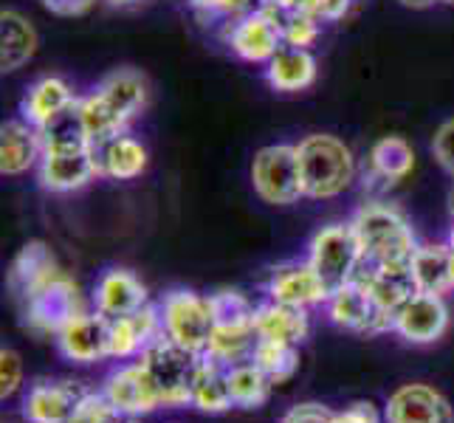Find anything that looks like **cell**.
<instances>
[{"mask_svg": "<svg viewBox=\"0 0 454 423\" xmlns=\"http://www.w3.org/2000/svg\"><path fill=\"white\" fill-rule=\"evenodd\" d=\"M192 406L198 412H207V415H221L231 410L234 401L229 389V364L203 353L195 389H192Z\"/></svg>", "mask_w": 454, "mask_h": 423, "instance_id": "30", "label": "cell"}, {"mask_svg": "<svg viewBox=\"0 0 454 423\" xmlns=\"http://www.w3.org/2000/svg\"><path fill=\"white\" fill-rule=\"evenodd\" d=\"M364 252V265H410L418 238L406 215L387 200H367L350 221Z\"/></svg>", "mask_w": 454, "mask_h": 423, "instance_id": "3", "label": "cell"}, {"mask_svg": "<svg viewBox=\"0 0 454 423\" xmlns=\"http://www.w3.org/2000/svg\"><path fill=\"white\" fill-rule=\"evenodd\" d=\"M23 384V362L18 350L4 348L0 350V398L9 401L18 396V389Z\"/></svg>", "mask_w": 454, "mask_h": 423, "instance_id": "37", "label": "cell"}, {"mask_svg": "<svg viewBox=\"0 0 454 423\" xmlns=\"http://www.w3.org/2000/svg\"><path fill=\"white\" fill-rule=\"evenodd\" d=\"M164 333L161 308L145 305L130 317L111 319V358H133L142 356L150 344Z\"/></svg>", "mask_w": 454, "mask_h": 423, "instance_id": "22", "label": "cell"}, {"mask_svg": "<svg viewBox=\"0 0 454 423\" xmlns=\"http://www.w3.org/2000/svg\"><path fill=\"white\" fill-rule=\"evenodd\" d=\"M20 308H23V325L31 333L40 336H57L68 322L85 313L80 288H76V282L66 271L54 274L31 294H26L20 300Z\"/></svg>", "mask_w": 454, "mask_h": 423, "instance_id": "6", "label": "cell"}, {"mask_svg": "<svg viewBox=\"0 0 454 423\" xmlns=\"http://www.w3.org/2000/svg\"><path fill=\"white\" fill-rule=\"evenodd\" d=\"M59 262L54 257V252L43 240H31L26 243L18 257L12 260L9 269V291L23 300L26 294H31L37 286H43L45 279H51L54 274H59Z\"/></svg>", "mask_w": 454, "mask_h": 423, "instance_id": "27", "label": "cell"}, {"mask_svg": "<svg viewBox=\"0 0 454 423\" xmlns=\"http://www.w3.org/2000/svg\"><path fill=\"white\" fill-rule=\"evenodd\" d=\"M43 159V130L31 128L26 119H9L0 128V172L18 178L28 169H37Z\"/></svg>", "mask_w": 454, "mask_h": 423, "instance_id": "21", "label": "cell"}, {"mask_svg": "<svg viewBox=\"0 0 454 423\" xmlns=\"http://www.w3.org/2000/svg\"><path fill=\"white\" fill-rule=\"evenodd\" d=\"M93 305L107 319H121L147 305V286L130 269H107L93 288Z\"/></svg>", "mask_w": 454, "mask_h": 423, "instance_id": "20", "label": "cell"}, {"mask_svg": "<svg viewBox=\"0 0 454 423\" xmlns=\"http://www.w3.org/2000/svg\"><path fill=\"white\" fill-rule=\"evenodd\" d=\"M223 43L234 57L248 62V66H265L283 49V31H279V20L274 12L254 6L243 18L223 26Z\"/></svg>", "mask_w": 454, "mask_h": 423, "instance_id": "10", "label": "cell"}, {"mask_svg": "<svg viewBox=\"0 0 454 423\" xmlns=\"http://www.w3.org/2000/svg\"><path fill=\"white\" fill-rule=\"evenodd\" d=\"M269 300L294 305V308H310V305H325L331 291L322 282V277L313 271L308 260H294L277 265L269 277Z\"/></svg>", "mask_w": 454, "mask_h": 423, "instance_id": "18", "label": "cell"}, {"mask_svg": "<svg viewBox=\"0 0 454 423\" xmlns=\"http://www.w3.org/2000/svg\"><path fill=\"white\" fill-rule=\"evenodd\" d=\"M99 178L97 145L85 136L76 114H68L43 133V159L37 181L49 192H76Z\"/></svg>", "mask_w": 454, "mask_h": 423, "instance_id": "2", "label": "cell"}, {"mask_svg": "<svg viewBox=\"0 0 454 423\" xmlns=\"http://www.w3.org/2000/svg\"><path fill=\"white\" fill-rule=\"evenodd\" d=\"M302 172V192L310 200L344 195L358 176L353 150L333 133H310L296 145Z\"/></svg>", "mask_w": 454, "mask_h": 423, "instance_id": "4", "label": "cell"}, {"mask_svg": "<svg viewBox=\"0 0 454 423\" xmlns=\"http://www.w3.org/2000/svg\"><path fill=\"white\" fill-rule=\"evenodd\" d=\"M327 423H381V415L370 401H356L344 412H333Z\"/></svg>", "mask_w": 454, "mask_h": 423, "instance_id": "41", "label": "cell"}, {"mask_svg": "<svg viewBox=\"0 0 454 423\" xmlns=\"http://www.w3.org/2000/svg\"><path fill=\"white\" fill-rule=\"evenodd\" d=\"M387 423H454V410L443 393L429 384H403L387 401Z\"/></svg>", "mask_w": 454, "mask_h": 423, "instance_id": "17", "label": "cell"}, {"mask_svg": "<svg viewBox=\"0 0 454 423\" xmlns=\"http://www.w3.org/2000/svg\"><path fill=\"white\" fill-rule=\"evenodd\" d=\"M40 35L23 12L4 9L0 12V68L4 74L20 71L26 62L35 59Z\"/></svg>", "mask_w": 454, "mask_h": 423, "instance_id": "24", "label": "cell"}, {"mask_svg": "<svg viewBox=\"0 0 454 423\" xmlns=\"http://www.w3.org/2000/svg\"><path fill=\"white\" fill-rule=\"evenodd\" d=\"M254 331L260 339L271 341H288V344H302L310 333V319L308 308H294L283 302H262L254 313Z\"/></svg>", "mask_w": 454, "mask_h": 423, "instance_id": "28", "label": "cell"}, {"mask_svg": "<svg viewBox=\"0 0 454 423\" xmlns=\"http://www.w3.org/2000/svg\"><path fill=\"white\" fill-rule=\"evenodd\" d=\"M209 305H212L215 327H254L257 305L240 291H231V288L215 291L209 294Z\"/></svg>", "mask_w": 454, "mask_h": 423, "instance_id": "33", "label": "cell"}, {"mask_svg": "<svg viewBox=\"0 0 454 423\" xmlns=\"http://www.w3.org/2000/svg\"><path fill=\"white\" fill-rule=\"evenodd\" d=\"M252 186L269 207H291L305 198L296 145L260 147L252 159Z\"/></svg>", "mask_w": 454, "mask_h": 423, "instance_id": "8", "label": "cell"}, {"mask_svg": "<svg viewBox=\"0 0 454 423\" xmlns=\"http://www.w3.org/2000/svg\"><path fill=\"white\" fill-rule=\"evenodd\" d=\"M62 358L74 364H93L111 358V319L102 313H80L54 336Z\"/></svg>", "mask_w": 454, "mask_h": 423, "instance_id": "16", "label": "cell"}, {"mask_svg": "<svg viewBox=\"0 0 454 423\" xmlns=\"http://www.w3.org/2000/svg\"><path fill=\"white\" fill-rule=\"evenodd\" d=\"M76 102H80V97L74 93L71 82L62 80L57 74H49V76H40V80H35L26 88L18 114H20V119H26L31 124V128L45 133L49 128H54L57 121L66 119L68 114H74Z\"/></svg>", "mask_w": 454, "mask_h": 423, "instance_id": "13", "label": "cell"}, {"mask_svg": "<svg viewBox=\"0 0 454 423\" xmlns=\"http://www.w3.org/2000/svg\"><path fill=\"white\" fill-rule=\"evenodd\" d=\"M159 308H161L164 336L178 341L186 350L207 353L215 331L209 296H203L192 288H176L164 296Z\"/></svg>", "mask_w": 454, "mask_h": 423, "instance_id": "9", "label": "cell"}, {"mask_svg": "<svg viewBox=\"0 0 454 423\" xmlns=\"http://www.w3.org/2000/svg\"><path fill=\"white\" fill-rule=\"evenodd\" d=\"M331 406L317 403V401H305V403H296L283 415L279 423H327L331 420Z\"/></svg>", "mask_w": 454, "mask_h": 423, "instance_id": "40", "label": "cell"}, {"mask_svg": "<svg viewBox=\"0 0 454 423\" xmlns=\"http://www.w3.org/2000/svg\"><path fill=\"white\" fill-rule=\"evenodd\" d=\"M358 282H364L372 300L384 310L395 313L412 294H418L415 277L410 265H364L356 274Z\"/></svg>", "mask_w": 454, "mask_h": 423, "instance_id": "26", "label": "cell"}, {"mask_svg": "<svg viewBox=\"0 0 454 423\" xmlns=\"http://www.w3.org/2000/svg\"><path fill=\"white\" fill-rule=\"evenodd\" d=\"M449 331V308L443 296L418 291L393 313V333L410 344H434Z\"/></svg>", "mask_w": 454, "mask_h": 423, "instance_id": "14", "label": "cell"}, {"mask_svg": "<svg viewBox=\"0 0 454 423\" xmlns=\"http://www.w3.org/2000/svg\"><path fill=\"white\" fill-rule=\"evenodd\" d=\"M437 4H446V6H454V0H437Z\"/></svg>", "mask_w": 454, "mask_h": 423, "instance_id": "46", "label": "cell"}, {"mask_svg": "<svg viewBox=\"0 0 454 423\" xmlns=\"http://www.w3.org/2000/svg\"><path fill=\"white\" fill-rule=\"evenodd\" d=\"M271 387L274 381L252 362V358L229 367V389H231V401L238 410H260V406H265L271 398Z\"/></svg>", "mask_w": 454, "mask_h": 423, "instance_id": "31", "label": "cell"}, {"mask_svg": "<svg viewBox=\"0 0 454 423\" xmlns=\"http://www.w3.org/2000/svg\"><path fill=\"white\" fill-rule=\"evenodd\" d=\"M432 155L446 176L454 178V116L446 119L432 136Z\"/></svg>", "mask_w": 454, "mask_h": 423, "instance_id": "38", "label": "cell"}, {"mask_svg": "<svg viewBox=\"0 0 454 423\" xmlns=\"http://www.w3.org/2000/svg\"><path fill=\"white\" fill-rule=\"evenodd\" d=\"M356 0H302V12L317 14L322 23H336L353 9Z\"/></svg>", "mask_w": 454, "mask_h": 423, "instance_id": "39", "label": "cell"}, {"mask_svg": "<svg viewBox=\"0 0 454 423\" xmlns=\"http://www.w3.org/2000/svg\"><path fill=\"white\" fill-rule=\"evenodd\" d=\"M415 169V150L403 136H381L370 147L364 167V190H389Z\"/></svg>", "mask_w": 454, "mask_h": 423, "instance_id": "19", "label": "cell"}, {"mask_svg": "<svg viewBox=\"0 0 454 423\" xmlns=\"http://www.w3.org/2000/svg\"><path fill=\"white\" fill-rule=\"evenodd\" d=\"M277 20H279V31H283V45H294V49L310 51V45L317 43L322 35V20L317 18V14L302 12V9L277 14Z\"/></svg>", "mask_w": 454, "mask_h": 423, "instance_id": "34", "label": "cell"}, {"mask_svg": "<svg viewBox=\"0 0 454 423\" xmlns=\"http://www.w3.org/2000/svg\"><path fill=\"white\" fill-rule=\"evenodd\" d=\"M128 420L130 418H124L102 393H90L71 423H128Z\"/></svg>", "mask_w": 454, "mask_h": 423, "instance_id": "36", "label": "cell"}, {"mask_svg": "<svg viewBox=\"0 0 454 423\" xmlns=\"http://www.w3.org/2000/svg\"><path fill=\"white\" fill-rule=\"evenodd\" d=\"M147 99L150 85L145 74L136 68H116L105 74L90 93L80 97L74 114L93 145H102L119 133H128L130 121L145 114Z\"/></svg>", "mask_w": 454, "mask_h": 423, "instance_id": "1", "label": "cell"}, {"mask_svg": "<svg viewBox=\"0 0 454 423\" xmlns=\"http://www.w3.org/2000/svg\"><path fill=\"white\" fill-rule=\"evenodd\" d=\"M257 6L269 9V12H277V14H283V12L300 9V6H302V0H257Z\"/></svg>", "mask_w": 454, "mask_h": 423, "instance_id": "43", "label": "cell"}, {"mask_svg": "<svg viewBox=\"0 0 454 423\" xmlns=\"http://www.w3.org/2000/svg\"><path fill=\"white\" fill-rule=\"evenodd\" d=\"M145 364L150 379L161 396L164 410H181V406H192V389L203 362V353L186 350L169 336H159L150 348L138 356Z\"/></svg>", "mask_w": 454, "mask_h": 423, "instance_id": "5", "label": "cell"}, {"mask_svg": "<svg viewBox=\"0 0 454 423\" xmlns=\"http://www.w3.org/2000/svg\"><path fill=\"white\" fill-rule=\"evenodd\" d=\"M40 4L51 14H57V18H80L97 0H40Z\"/></svg>", "mask_w": 454, "mask_h": 423, "instance_id": "42", "label": "cell"}, {"mask_svg": "<svg viewBox=\"0 0 454 423\" xmlns=\"http://www.w3.org/2000/svg\"><path fill=\"white\" fill-rule=\"evenodd\" d=\"M410 269L418 291L437 294V296L454 291V252L449 243L418 246Z\"/></svg>", "mask_w": 454, "mask_h": 423, "instance_id": "29", "label": "cell"}, {"mask_svg": "<svg viewBox=\"0 0 454 423\" xmlns=\"http://www.w3.org/2000/svg\"><path fill=\"white\" fill-rule=\"evenodd\" d=\"M88 396L90 389L80 381L37 379L23 398V418L28 423H71Z\"/></svg>", "mask_w": 454, "mask_h": 423, "instance_id": "12", "label": "cell"}, {"mask_svg": "<svg viewBox=\"0 0 454 423\" xmlns=\"http://www.w3.org/2000/svg\"><path fill=\"white\" fill-rule=\"evenodd\" d=\"M190 9L200 23L229 26L254 9V0H190Z\"/></svg>", "mask_w": 454, "mask_h": 423, "instance_id": "35", "label": "cell"}, {"mask_svg": "<svg viewBox=\"0 0 454 423\" xmlns=\"http://www.w3.org/2000/svg\"><path fill=\"white\" fill-rule=\"evenodd\" d=\"M102 396L130 420L150 415V412L161 410V406H164L159 389H155L150 372L145 370L142 362H133V364H124V367L114 370L105 379Z\"/></svg>", "mask_w": 454, "mask_h": 423, "instance_id": "15", "label": "cell"}, {"mask_svg": "<svg viewBox=\"0 0 454 423\" xmlns=\"http://www.w3.org/2000/svg\"><path fill=\"white\" fill-rule=\"evenodd\" d=\"M147 147L130 133H119L97 145L99 178L107 181H136L147 169Z\"/></svg>", "mask_w": 454, "mask_h": 423, "instance_id": "25", "label": "cell"}, {"mask_svg": "<svg viewBox=\"0 0 454 423\" xmlns=\"http://www.w3.org/2000/svg\"><path fill=\"white\" fill-rule=\"evenodd\" d=\"M325 305H327V317L341 331H350L358 336H379L393 331V313L375 302L367 286L358 279L336 288L327 296Z\"/></svg>", "mask_w": 454, "mask_h": 423, "instance_id": "11", "label": "cell"}, {"mask_svg": "<svg viewBox=\"0 0 454 423\" xmlns=\"http://www.w3.org/2000/svg\"><path fill=\"white\" fill-rule=\"evenodd\" d=\"M107 6H114V9H128L133 4H138V0H105Z\"/></svg>", "mask_w": 454, "mask_h": 423, "instance_id": "45", "label": "cell"}, {"mask_svg": "<svg viewBox=\"0 0 454 423\" xmlns=\"http://www.w3.org/2000/svg\"><path fill=\"white\" fill-rule=\"evenodd\" d=\"M262 68H265V82L277 93H302L317 82L319 74L317 57L308 49H294V45H283Z\"/></svg>", "mask_w": 454, "mask_h": 423, "instance_id": "23", "label": "cell"}, {"mask_svg": "<svg viewBox=\"0 0 454 423\" xmlns=\"http://www.w3.org/2000/svg\"><path fill=\"white\" fill-rule=\"evenodd\" d=\"M437 0H398V6L403 9H412V12H424V9H432Z\"/></svg>", "mask_w": 454, "mask_h": 423, "instance_id": "44", "label": "cell"}, {"mask_svg": "<svg viewBox=\"0 0 454 423\" xmlns=\"http://www.w3.org/2000/svg\"><path fill=\"white\" fill-rule=\"evenodd\" d=\"M308 262L313 265V271L322 277V282L331 294L341 286H348V282H353L364 262L362 243H358L353 226L331 223L319 229L310 238Z\"/></svg>", "mask_w": 454, "mask_h": 423, "instance_id": "7", "label": "cell"}, {"mask_svg": "<svg viewBox=\"0 0 454 423\" xmlns=\"http://www.w3.org/2000/svg\"><path fill=\"white\" fill-rule=\"evenodd\" d=\"M252 362L269 375L274 384H286L300 370V344L260 339L252 353Z\"/></svg>", "mask_w": 454, "mask_h": 423, "instance_id": "32", "label": "cell"}]
</instances>
